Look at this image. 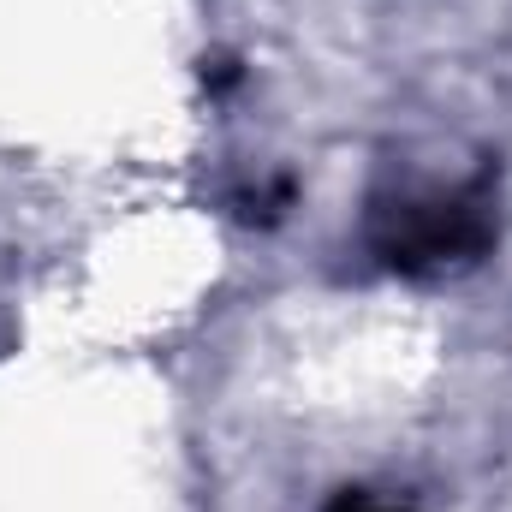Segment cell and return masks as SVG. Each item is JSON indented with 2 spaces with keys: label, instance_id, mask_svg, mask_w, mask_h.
I'll list each match as a JSON object with an SVG mask.
<instances>
[{
  "label": "cell",
  "instance_id": "6da1fadb",
  "mask_svg": "<svg viewBox=\"0 0 512 512\" xmlns=\"http://www.w3.org/2000/svg\"><path fill=\"white\" fill-rule=\"evenodd\" d=\"M489 197L477 185L459 191H405L370 215V245L399 274H441L489 251Z\"/></svg>",
  "mask_w": 512,
  "mask_h": 512
},
{
  "label": "cell",
  "instance_id": "7a4b0ae2",
  "mask_svg": "<svg viewBox=\"0 0 512 512\" xmlns=\"http://www.w3.org/2000/svg\"><path fill=\"white\" fill-rule=\"evenodd\" d=\"M328 512H405V507H382V501H370V495H340Z\"/></svg>",
  "mask_w": 512,
  "mask_h": 512
}]
</instances>
